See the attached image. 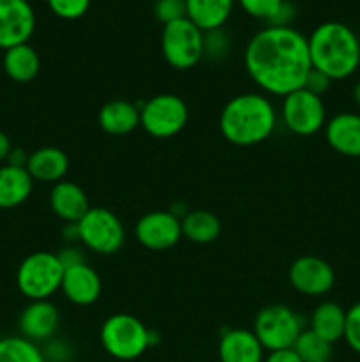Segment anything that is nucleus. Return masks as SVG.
<instances>
[{
	"label": "nucleus",
	"mask_w": 360,
	"mask_h": 362,
	"mask_svg": "<svg viewBox=\"0 0 360 362\" xmlns=\"http://www.w3.org/2000/svg\"><path fill=\"white\" fill-rule=\"evenodd\" d=\"M244 66L265 95L284 98L302 88L313 69L307 37L293 27L268 25L247 42Z\"/></svg>",
	"instance_id": "obj_1"
},
{
	"label": "nucleus",
	"mask_w": 360,
	"mask_h": 362,
	"mask_svg": "<svg viewBox=\"0 0 360 362\" xmlns=\"http://www.w3.org/2000/svg\"><path fill=\"white\" fill-rule=\"evenodd\" d=\"M277 126V112L270 98L246 92L229 99L219 115V129L226 141L236 147H253L270 138Z\"/></svg>",
	"instance_id": "obj_2"
},
{
	"label": "nucleus",
	"mask_w": 360,
	"mask_h": 362,
	"mask_svg": "<svg viewBox=\"0 0 360 362\" xmlns=\"http://www.w3.org/2000/svg\"><path fill=\"white\" fill-rule=\"evenodd\" d=\"M313 69L334 80H346L360 66V41L341 21L318 25L307 39Z\"/></svg>",
	"instance_id": "obj_3"
},
{
	"label": "nucleus",
	"mask_w": 360,
	"mask_h": 362,
	"mask_svg": "<svg viewBox=\"0 0 360 362\" xmlns=\"http://www.w3.org/2000/svg\"><path fill=\"white\" fill-rule=\"evenodd\" d=\"M154 332L138 317L115 313L102 322L101 345L108 356L116 361H136L152 346Z\"/></svg>",
	"instance_id": "obj_4"
},
{
	"label": "nucleus",
	"mask_w": 360,
	"mask_h": 362,
	"mask_svg": "<svg viewBox=\"0 0 360 362\" xmlns=\"http://www.w3.org/2000/svg\"><path fill=\"white\" fill-rule=\"evenodd\" d=\"M62 278L64 265L59 255L35 251L23 258L18 267L16 285L28 300H49L62 286Z\"/></svg>",
	"instance_id": "obj_5"
},
{
	"label": "nucleus",
	"mask_w": 360,
	"mask_h": 362,
	"mask_svg": "<svg viewBox=\"0 0 360 362\" xmlns=\"http://www.w3.org/2000/svg\"><path fill=\"white\" fill-rule=\"evenodd\" d=\"M302 331V317L286 304H268L254 318L253 332L265 352L293 349Z\"/></svg>",
	"instance_id": "obj_6"
},
{
	"label": "nucleus",
	"mask_w": 360,
	"mask_h": 362,
	"mask_svg": "<svg viewBox=\"0 0 360 362\" xmlns=\"http://www.w3.org/2000/svg\"><path fill=\"white\" fill-rule=\"evenodd\" d=\"M161 49L173 69H193L205 57V32L187 18L162 25Z\"/></svg>",
	"instance_id": "obj_7"
},
{
	"label": "nucleus",
	"mask_w": 360,
	"mask_h": 362,
	"mask_svg": "<svg viewBox=\"0 0 360 362\" xmlns=\"http://www.w3.org/2000/svg\"><path fill=\"white\" fill-rule=\"evenodd\" d=\"M76 226L80 243L102 257L119 253L126 243V228L122 221L106 207H90Z\"/></svg>",
	"instance_id": "obj_8"
},
{
	"label": "nucleus",
	"mask_w": 360,
	"mask_h": 362,
	"mask_svg": "<svg viewBox=\"0 0 360 362\" xmlns=\"http://www.w3.org/2000/svg\"><path fill=\"white\" fill-rule=\"evenodd\" d=\"M189 110L176 94H157L140 106V126L152 138H173L186 127Z\"/></svg>",
	"instance_id": "obj_9"
},
{
	"label": "nucleus",
	"mask_w": 360,
	"mask_h": 362,
	"mask_svg": "<svg viewBox=\"0 0 360 362\" xmlns=\"http://www.w3.org/2000/svg\"><path fill=\"white\" fill-rule=\"evenodd\" d=\"M281 120L289 133L296 136H313L327 124L323 98L304 87L293 90L282 98Z\"/></svg>",
	"instance_id": "obj_10"
},
{
	"label": "nucleus",
	"mask_w": 360,
	"mask_h": 362,
	"mask_svg": "<svg viewBox=\"0 0 360 362\" xmlns=\"http://www.w3.org/2000/svg\"><path fill=\"white\" fill-rule=\"evenodd\" d=\"M134 235L145 250H172L182 239V223L169 211H152L138 219Z\"/></svg>",
	"instance_id": "obj_11"
},
{
	"label": "nucleus",
	"mask_w": 360,
	"mask_h": 362,
	"mask_svg": "<svg viewBox=\"0 0 360 362\" xmlns=\"http://www.w3.org/2000/svg\"><path fill=\"white\" fill-rule=\"evenodd\" d=\"M289 285L307 297H321L335 285V272L327 260L314 255L299 257L288 271Z\"/></svg>",
	"instance_id": "obj_12"
},
{
	"label": "nucleus",
	"mask_w": 360,
	"mask_h": 362,
	"mask_svg": "<svg viewBox=\"0 0 360 362\" xmlns=\"http://www.w3.org/2000/svg\"><path fill=\"white\" fill-rule=\"evenodd\" d=\"M35 30V13L28 0H0V48L25 45Z\"/></svg>",
	"instance_id": "obj_13"
},
{
	"label": "nucleus",
	"mask_w": 360,
	"mask_h": 362,
	"mask_svg": "<svg viewBox=\"0 0 360 362\" xmlns=\"http://www.w3.org/2000/svg\"><path fill=\"white\" fill-rule=\"evenodd\" d=\"M60 325L59 308L52 300H30L23 308L18 327L28 341H48L56 334Z\"/></svg>",
	"instance_id": "obj_14"
},
{
	"label": "nucleus",
	"mask_w": 360,
	"mask_h": 362,
	"mask_svg": "<svg viewBox=\"0 0 360 362\" xmlns=\"http://www.w3.org/2000/svg\"><path fill=\"white\" fill-rule=\"evenodd\" d=\"M60 290L66 296V299L71 304H74V306H92L101 297V276L87 262L73 265V267L64 269V278Z\"/></svg>",
	"instance_id": "obj_15"
},
{
	"label": "nucleus",
	"mask_w": 360,
	"mask_h": 362,
	"mask_svg": "<svg viewBox=\"0 0 360 362\" xmlns=\"http://www.w3.org/2000/svg\"><path fill=\"white\" fill-rule=\"evenodd\" d=\"M325 140L346 158H360V113L342 112L325 124Z\"/></svg>",
	"instance_id": "obj_16"
},
{
	"label": "nucleus",
	"mask_w": 360,
	"mask_h": 362,
	"mask_svg": "<svg viewBox=\"0 0 360 362\" xmlns=\"http://www.w3.org/2000/svg\"><path fill=\"white\" fill-rule=\"evenodd\" d=\"M221 362H263L265 349L249 329H228L217 346Z\"/></svg>",
	"instance_id": "obj_17"
},
{
	"label": "nucleus",
	"mask_w": 360,
	"mask_h": 362,
	"mask_svg": "<svg viewBox=\"0 0 360 362\" xmlns=\"http://www.w3.org/2000/svg\"><path fill=\"white\" fill-rule=\"evenodd\" d=\"M49 207L56 218L62 219L66 225L78 223L90 209L87 193L71 180H60L53 184L49 191Z\"/></svg>",
	"instance_id": "obj_18"
},
{
	"label": "nucleus",
	"mask_w": 360,
	"mask_h": 362,
	"mask_svg": "<svg viewBox=\"0 0 360 362\" xmlns=\"http://www.w3.org/2000/svg\"><path fill=\"white\" fill-rule=\"evenodd\" d=\"M97 122L106 134L126 136L140 126V106L127 99H112L99 110Z\"/></svg>",
	"instance_id": "obj_19"
},
{
	"label": "nucleus",
	"mask_w": 360,
	"mask_h": 362,
	"mask_svg": "<svg viewBox=\"0 0 360 362\" xmlns=\"http://www.w3.org/2000/svg\"><path fill=\"white\" fill-rule=\"evenodd\" d=\"M27 172L39 182L56 184L64 180L69 170V158L59 147H41L30 152L27 159Z\"/></svg>",
	"instance_id": "obj_20"
},
{
	"label": "nucleus",
	"mask_w": 360,
	"mask_h": 362,
	"mask_svg": "<svg viewBox=\"0 0 360 362\" xmlns=\"http://www.w3.org/2000/svg\"><path fill=\"white\" fill-rule=\"evenodd\" d=\"M346 310L334 300H323L314 308L309 320V331L320 336L328 343H337L344 339Z\"/></svg>",
	"instance_id": "obj_21"
},
{
	"label": "nucleus",
	"mask_w": 360,
	"mask_h": 362,
	"mask_svg": "<svg viewBox=\"0 0 360 362\" xmlns=\"http://www.w3.org/2000/svg\"><path fill=\"white\" fill-rule=\"evenodd\" d=\"M34 179L23 166H0V209H14L28 200Z\"/></svg>",
	"instance_id": "obj_22"
},
{
	"label": "nucleus",
	"mask_w": 360,
	"mask_h": 362,
	"mask_svg": "<svg viewBox=\"0 0 360 362\" xmlns=\"http://www.w3.org/2000/svg\"><path fill=\"white\" fill-rule=\"evenodd\" d=\"M233 6L235 0H186L187 20L193 21L205 34L221 30L232 14Z\"/></svg>",
	"instance_id": "obj_23"
},
{
	"label": "nucleus",
	"mask_w": 360,
	"mask_h": 362,
	"mask_svg": "<svg viewBox=\"0 0 360 362\" xmlns=\"http://www.w3.org/2000/svg\"><path fill=\"white\" fill-rule=\"evenodd\" d=\"M4 71L7 76L18 83H28L34 80L41 69V59L28 42L13 46L4 52Z\"/></svg>",
	"instance_id": "obj_24"
},
{
	"label": "nucleus",
	"mask_w": 360,
	"mask_h": 362,
	"mask_svg": "<svg viewBox=\"0 0 360 362\" xmlns=\"http://www.w3.org/2000/svg\"><path fill=\"white\" fill-rule=\"evenodd\" d=\"M182 237L194 244H210L221 235V221L217 216L205 209L189 211L182 219Z\"/></svg>",
	"instance_id": "obj_25"
},
{
	"label": "nucleus",
	"mask_w": 360,
	"mask_h": 362,
	"mask_svg": "<svg viewBox=\"0 0 360 362\" xmlns=\"http://www.w3.org/2000/svg\"><path fill=\"white\" fill-rule=\"evenodd\" d=\"M0 362H48L37 343L23 336H7L0 339Z\"/></svg>",
	"instance_id": "obj_26"
},
{
	"label": "nucleus",
	"mask_w": 360,
	"mask_h": 362,
	"mask_svg": "<svg viewBox=\"0 0 360 362\" xmlns=\"http://www.w3.org/2000/svg\"><path fill=\"white\" fill-rule=\"evenodd\" d=\"M332 343L325 341L320 336L314 334L309 329H304L302 334L293 345V350L302 362H330L332 361Z\"/></svg>",
	"instance_id": "obj_27"
},
{
	"label": "nucleus",
	"mask_w": 360,
	"mask_h": 362,
	"mask_svg": "<svg viewBox=\"0 0 360 362\" xmlns=\"http://www.w3.org/2000/svg\"><path fill=\"white\" fill-rule=\"evenodd\" d=\"M239 4L249 16L270 21L284 6V0H239Z\"/></svg>",
	"instance_id": "obj_28"
},
{
	"label": "nucleus",
	"mask_w": 360,
	"mask_h": 362,
	"mask_svg": "<svg viewBox=\"0 0 360 362\" xmlns=\"http://www.w3.org/2000/svg\"><path fill=\"white\" fill-rule=\"evenodd\" d=\"M53 14L62 20H78L90 7V0H46Z\"/></svg>",
	"instance_id": "obj_29"
},
{
	"label": "nucleus",
	"mask_w": 360,
	"mask_h": 362,
	"mask_svg": "<svg viewBox=\"0 0 360 362\" xmlns=\"http://www.w3.org/2000/svg\"><path fill=\"white\" fill-rule=\"evenodd\" d=\"M154 14L162 25L187 18L186 0H155Z\"/></svg>",
	"instance_id": "obj_30"
},
{
	"label": "nucleus",
	"mask_w": 360,
	"mask_h": 362,
	"mask_svg": "<svg viewBox=\"0 0 360 362\" xmlns=\"http://www.w3.org/2000/svg\"><path fill=\"white\" fill-rule=\"evenodd\" d=\"M344 341L349 349L360 356V303L353 304L349 310H346V329Z\"/></svg>",
	"instance_id": "obj_31"
},
{
	"label": "nucleus",
	"mask_w": 360,
	"mask_h": 362,
	"mask_svg": "<svg viewBox=\"0 0 360 362\" xmlns=\"http://www.w3.org/2000/svg\"><path fill=\"white\" fill-rule=\"evenodd\" d=\"M330 85H332L330 78L325 76V74L320 73V71L311 69V73H309V76H307L304 88H307V90L313 92V94L321 95V98H323V94L328 90V88H330Z\"/></svg>",
	"instance_id": "obj_32"
},
{
	"label": "nucleus",
	"mask_w": 360,
	"mask_h": 362,
	"mask_svg": "<svg viewBox=\"0 0 360 362\" xmlns=\"http://www.w3.org/2000/svg\"><path fill=\"white\" fill-rule=\"evenodd\" d=\"M56 255H59V258H60V262H62L64 269L73 267V265L83 264V262H85V257H83V253H81V250H78V247L73 246V244H71V246H67V247H64V250L60 251V253H56Z\"/></svg>",
	"instance_id": "obj_33"
},
{
	"label": "nucleus",
	"mask_w": 360,
	"mask_h": 362,
	"mask_svg": "<svg viewBox=\"0 0 360 362\" xmlns=\"http://www.w3.org/2000/svg\"><path fill=\"white\" fill-rule=\"evenodd\" d=\"M263 362H302V361L299 359L295 350L286 349V350H277V352H268V356L265 357Z\"/></svg>",
	"instance_id": "obj_34"
},
{
	"label": "nucleus",
	"mask_w": 360,
	"mask_h": 362,
	"mask_svg": "<svg viewBox=\"0 0 360 362\" xmlns=\"http://www.w3.org/2000/svg\"><path fill=\"white\" fill-rule=\"evenodd\" d=\"M27 159H28V154L25 151H21V148H14L9 152V156H7V165H13V166H27Z\"/></svg>",
	"instance_id": "obj_35"
},
{
	"label": "nucleus",
	"mask_w": 360,
	"mask_h": 362,
	"mask_svg": "<svg viewBox=\"0 0 360 362\" xmlns=\"http://www.w3.org/2000/svg\"><path fill=\"white\" fill-rule=\"evenodd\" d=\"M11 151H13V145H11L9 136L4 131H0V163L7 161V156Z\"/></svg>",
	"instance_id": "obj_36"
},
{
	"label": "nucleus",
	"mask_w": 360,
	"mask_h": 362,
	"mask_svg": "<svg viewBox=\"0 0 360 362\" xmlns=\"http://www.w3.org/2000/svg\"><path fill=\"white\" fill-rule=\"evenodd\" d=\"M353 101L360 108V81H356L355 87H353Z\"/></svg>",
	"instance_id": "obj_37"
}]
</instances>
